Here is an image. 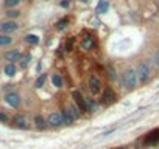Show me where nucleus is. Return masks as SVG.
<instances>
[{"label":"nucleus","instance_id":"nucleus-1","mask_svg":"<svg viewBox=\"0 0 159 149\" xmlns=\"http://www.w3.org/2000/svg\"><path fill=\"white\" fill-rule=\"evenodd\" d=\"M137 81H139V76H137L136 68H128L125 71V74H123V84H125V87L133 90V89H136Z\"/></svg>","mask_w":159,"mask_h":149},{"label":"nucleus","instance_id":"nucleus-2","mask_svg":"<svg viewBox=\"0 0 159 149\" xmlns=\"http://www.w3.org/2000/svg\"><path fill=\"white\" fill-rule=\"evenodd\" d=\"M136 71H137L139 79H140L142 83H145V81L148 79V76H150V65L142 61V62H139V65L136 67Z\"/></svg>","mask_w":159,"mask_h":149},{"label":"nucleus","instance_id":"nucleus-3","mask_svg":"<svg viewBox=\"0 0 159 149\" xmlns=\"http://www.w3.org/2000/svg\"><path fill=\"white\" fill-rule=\"evenodd\" d=\"M19 25L14 22V20H7L3 23H0V31H2L3 34H10V33H14L17 31Z\"/></svg>","mask_w":159,"mask_h":149},{"label":"nucleus","instance_id":"nucleus-4","mask_svg":"<svg viewBox=\"0 0 159 149\" xmlns=\"http://www.w3.org/2000/svg\"><path fill=\"white\" fill-rule=\"evenodd\" d=\"M72 98H73V101H75V104L78 106L80 110H81V112L86 110V100L83 98V95L80 93L78 90H73V92H72Z\"/></svg>","mask_w":159,"mask_h":149},{"label":"nucleus","instance_id":"nucleus-5","mask_svg":"<svg viewBox=\"0 0 159 149\" xmlns=\"http://www.w3.org/2000/svg\"><path fill=\"white\" fill-rule=\"evenodd\" d=\"M47 123H48L50 126L58 127V126L64 124V120H62V115H61V113H58V112H52V113L48 115V118H47Z\"/></svg>","mask_w":159,"mask_h":149},{"label":"nucleus","instance_id":"nucleus-6","mask_svg":"<svg viewBox=\"0 0 159 149\" xmlns=\"http://www.w3.org/2000/svg\"><path fill=\"white\" fill-rule=\"evenodd\" d=\"M89 89H91V92L94 95H97V93L102 92V83H100V79L97 76H91L89 78Z\"/></svg>","mask_w":159,"mask_h":149},{"label":"nucleus","instance_id":"nucleus-7","mask_svg":"<svg viewBox=\"0 0 159 149\" xmlns=\"http://www.w3.org/2000/svg\"><path fill=\"white\" fill-rule=\"evenodd\" d=\"M5 101H7L11 107H16V109L20 106V96H19L17 93H14V92L8 93V95L5 96Z\"/></svg>","mask_w":159,"mask_h":149},{"label":"nucleus","instance_id":"nucleus-8","mask_svg":"<svg viewBox=\"0 0 159 149\" xmlns=\"http://www.w3.org/2000/svg\"><path fill=\"white\" fill-rule=\"evenodd\" d=\"M22 57V54H20V51L19 50H10V51H7L5 53V59L8 61V62H11V64H14L17 59H20Z\"/></svg>","mask_w":159,"mask_h":149},{"label":"nucleus","instance_id":"nucleus-9","mask_svg":"<svg viewBox=\"0 0 159 149\" xmlns=\"http://www.w3.org/2000/svg\"><path fill=\"white\" fill-rule=\"evenodd\" d=\"M145 141H147L148 144H156V143H159V127L153 129V130L147 135Z\"/></svg>","mask_w":159,"mask_h":149},{"label":"nucleus","instance_id":"nucleus-10","mask_svg":"<svg viewBox=\"0 0 159 149\" xmlns=\"http://www.w3.org/2000/svg\"><path fill=\"white\" fill-rule=\"evenodd\" d=\"M102 100H103V103H105V104H111V103H114V101H116V95H114V92L108 87V89H105Z\"/></svg>","mask_w":159,"mask_h":149},{"label":"nucleus","instance_id":"nucleus-11","mask_svg":"<svg viewBox=\"0 0 159 149\" xmlns=\"http://www.w3.org/2000/svg\"><path fill=\"white\" fill-rule=\"evenodd\" d=\"M81 48L83 50H92L94 48V40L89 34H86L83 39H81Z\"/></svg>","mask_w":159,"mask_h":149},{"label":"nucleus","instance_id":"nucleus-12","mask_svg":"<svg viewBox=\"0 0 159 149\" xmlns=\"http://www.w3.org/2000/svg\"><path fill=\"white\" fill-rule=\"evenodd\" d=\"M14 126L16 127H19V129H27V120H25V117L24 115H16L14 117Z\"/></svg>","mask_w":159,"mask_h":149},{"label":"nucleus","instance_id":"nucleus-13","mask_svg":"<svg viewBox=\"0 0 159 149\" xmlns=\"http://www.w3.org/2000/svg\"><path fill=\"white\" fill-rule=\"evenodd\" d=\"M62 120H64V124H67V126H72L73 124V121H75V118H73V115L70 113V110L69 109H66V110H62Z\"/></svg>","mask_w":159,"mask_h":149},{"label":"nucleus","instance_id":"nucleus-14","mask_svg":"<svg viewBox=\"0 0 159 149\" xmlns=\"http://www.w3.org/2000/svg\"><path fill=\"white\" fill-rule=\"evenodd\" d=\"M109 8V3H108V0H100L98 5H97V13L98 14H105Z\"/></svg>","mask_w":159,"mask_h":149},{"label":"nucleus","instance_id":"nucleus-15","mask_svg":"<svg viewBox=\"0 0 159 149\" xmlns=\"http://www.w3.org/2000/svg\"><path fill=\"white\" fill-rule=\"evenodd\" d=\"M3 73L7 74V76H14V73H16V65L11 64V62H8V64L5 65V68H3Z\"/></svg>","mask_w":159,"mask_h":149},{"label":"nucleus","instance_id":"nucleus-16","mask_svg":"<svg viewBox=\"0 0 159 149\" xmlns=\"http://www.w3.org/2000/svg\"><path fill=\"white\" fill-rule=\"evenodd\" d=\"M52 83H53L55 87L61 89V87H62V78H61V74H58V73L52 74Z\"/></svg>","mask_w":159,"mask_h":149},{"label":"nucleus","instance_id":"nucleus-17","mask_svg":"<svg viewBox=\"0 0 159 149\" xmlns=\"http://www.w3.org/2000/svg\"><path fill=\"white\" fill-rule=\"evenodd\" d=\"M25 42L27 44H31V45H36V44H39V36H36V34H27L25 36Z\"/></svg>","mask_w":159,"mask_h":149},{"label":"nucleus","instance_id":"nucleus-18","mask_svg":"<svg viewBox=\"0 0 159 149\" xmlns=\"http://www.w3.org/2000/svg\"><path fill=\"white\" fill-rule=\"evenodd\" d=\"M30 61H31V54H30V53H25V54L20 57V67H22V68H27L28 64H30Z\"/></svg>","mask_w":159,"mask_h":149},{"label":"nucleus","instance_id":"nucleus-19","mask_svg":"<svg viewBox=\"0 0 159 149\" xmlns=\"http://www.w3.org/2000/svg\"><path fill=\"white\" fill-rule=\"evenodd\" d=\"M34 124H36L38 129H45V120L41 115H36L34 117Z\"/></svg>","mask_w":159,"mask_h":149},{"label":"nucleus","instance_id":"nucleus-20","mask_svg":"<svg viewBox=\"0 0 159 149\" xmlns=\"http://www.w3.org/2000/svg\"><path fill=\"white\" fill-rule=\"evenodd\" d=\"M11 40H13V39H11L8 34H0V47H7V45H10Z\"/></svg>","mask_w":159,"mask_h":149},{"label":"nucleus","instance_id":"nucleus-21","mask_svg":"<svg viewBox=\"0 0 159 149\" xmlns=\"http://www.w3.org/2000/svg\"><path fill=\"white\" fill-rule=\"evenodd\" d=\"M45 79H47V74H39V76H38V79H36V83H34V87L36 89H41L42 86H44V83H45Z\"/></svg>","mask_w":159,"mask_h":149},{"label":"nucleus","instance_id":"nucleus-22","mask_svg":"<svg viewBox=\"0 0 159 149\" xmlns=\"http://www.w3.org/2000/svg\"><path fill=\"white\" fill-rule=\"evenodd\" d=\"M67 23H69V19H67V17L58 20V22H56V30H58V31H62V30L67 27Z\"/></svg>","mask_w":159,"mask_h":149},{"label":"nucleus","instance_id":"nucleus-23","mask_svg":"<svg viewBox=\"0 0 159 149\" xmlns=\"http://www.w3.org/2000/svg\"><path fill=\"white\" fill-rule=\"evenodd\" d=\"M95 109H97L95 101H92V100H86V110H88V112H95Z\"/></svg>","mask_w":159,"mask_h":149},{"label":"nucleus","instance_id":"nucleus-24","mask_svg":"<svg viewBox=\"0 0 159 149\" xmlns=\"http://www.w3.org/2000/svg\"><path fill=\"white\" fill-rule=\"evenodd\" d=\"M19 3H20V0H5V6L10 8V10H13V8L17 6Z\"/></svg>","mask_w":159,"mask_h":149},{"label":"nucleus","instance_id":"nucleus-25","mask_svg":"<svg viewBox=\"0 0 159 149\" xmlns=\"http://www.w3.org/2000/svg\"><path fill=\"white\" fill-rule=\"evenodd\" d=\"M108 78H109L111 81L116 79V68H114L112 65H108Z\"/></svg>","mask_w":159,"mask_h":149},{"label":"nucleus","instance_id":"nucleus-26","mask_svg":"<svg viewBox=\"0 0 159 149\" xmlns=\"http://www.w3.org/2000/svg\"><path fill=\"white\" fill-rule=\"evenodd\" d=\"M7 16H8L10 19H16V17H19V16H20V13H19L17 10H10V11L7 13Z\"/></svg>","mask_w":159,"mask_h":149},{"label":"nucleus","instance_id":"nucleus-27","mask_svg":"<svg viewBox=\"0 0 159 149\" xmlns=\"http://www.w3.org/2000/svg\"><path fill=\"white\" fill-rule=\"evenodd\" d=\"M69 110H70V113L73 115V118H75V120L80 117V112H78V107H76V106H73V104H72V106L69 107Z\"/></svg>","mask_w":159,"mask_h":149},{"label":"nucleus","instance_id":"nucleus-28","mask_svg":"<svg viewBox=\"0 0 159 149\" xmlns=\"http://www.w3.org/2000/svg\"><path fill=\"white\" fill-rule=\"evenodd\" d=\"M72 45H73V37H69L67 39V44H66V50L67 51H72Z\"/></svg>","mask_w":159,"mask_h":149},{"label":"nucleus","instance_id":"nucleus-29","mask_svg":"<svg viewBox=\"0 0 159 149\" xmlns=\"http://www.w3.org/2000/svg\"><path fill=\"white\" fill-rule=\"evenodd\" d=\"M69 5H70L69 0H62V2H61V6H62V8H69Z\"/></svg>","mask_w":159,"mask_h":149},{"label":"nucleus","instance_id":"nucleus-30","mask_svg":"<svg viewBox=\"0 0 159 149\" xmlns=\"http://www.w3.org/2000/svg\"><path fill=\"white\" fill-rule=\"evenodd\" d=\"M7 120H8V118H7V115H5V113H0V121L7 123Z\"/></svg>","mask_w":159,"mask_h":149},{"label":"nucleus","instance_id":"nucleus-31","mask_svg":"<svg viewBox=\"0 0 159 149\" xmlns=\"http://www.w3.org/2000/svg\"><path fill=\"white\" fill-rule=\"evenodd\" d=\"M81 2H88V0H81Z\"/></svg>","mask_w":159,"mask_h":149}]
</instances>
